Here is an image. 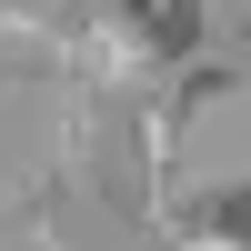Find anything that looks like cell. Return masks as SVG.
I'll return each mask as SVG.
<instances>
[{
    "label": "cell",
    "instance_id": "1",
    "mask_svg": "<svg viewBox=\"0 0 251 251\" xmlns=\"http://www.w3.org/2000/svg\"><path fill=\"white\" fill-rule=\"evenodd\" d=\"M141 241L151 251H251V181H221V191H201L191 211H161Z\"/></svg>",
    "mask_w": 251,
    "mask_h": 251
},
{
    "label": "cell",
    "instance_id": "2",
    "mask_svg": "<svg viewBox=\"0 0 251 251\" xmlns=\"http://www.w3.org/2000/svg\"><path fill=\"white\" fill-rule=\"evenodd\" d=\"M141 50H151V71H161V80H171V71H191V50H201V10H191V0L151 10V20H141Z\"/></svg>",
    "mask_w": 251,
    "mask_h": 251
},
{
    "label": "cell",
    "instance_id": "3",
    "mask_svg": "<svg viewBox=\"0 0 251 251\" xmlns=\"http://www.w3.org/2000/svg\"><path fill=\"white\" fill-rule=\"evenodd\" d=\"M20 251H60V231H50V221H30V241H20Z\"/></svg>",
    "mask_w": 251,
    "mask_h": 251
}]
</instances>
